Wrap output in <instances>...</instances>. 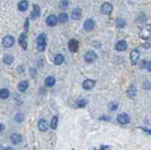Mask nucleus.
Returning a JSON list of instances; mask_svg holds the SVG:
<instances>
[{
	"mask_svg": "<svg viewBox=\"0 0 151 150\" xmlns=\"http://www.w3.org/2000/svg\"><path fill=\"white\" fill-rule=\"evenodd\" d=\"M46 46V35L42 33L37 38V50L39 52H43Z\"/></svg>",
	"mask_w": 151,
	"mask_h": 150,
	"instance_id": "obj_1",
	"label": "nucleus"
},
{
	"mask_svg": "<svg viewBox=\"0 0 151 150\" xmlns=\"http://www.w3.org/2000/svg\"><path fill=\"white\" fill-rule=\"evenodd\" d=\"M151 34V28H150V25H146L140 31V37L143 39V40H147L150 37Z\"/></svg>",
	"mask_w": 151,
	"mask_h": 150,
	"instance_id": "obj_2",
	"label": "nucleus"
},
{
	"mask_svg": "<svg viewBox=\"0 0 151 150\" xmlns=\"http://www.w3.org/2000/svg\"><path fill=\"white\" fill-rule=\"evenodd\" d=\"M140 57V51L138 48H134L130 53V62L132 65H136Z\"/></svg>",
	"mask_w": 151,
	"mask_h": 150,
	"instance_id": "obj_3",
	"label": "nucleus"
},
{
	"mask_svg": "<svg viewBox=\"0 0 151 150\" xmlns=\"http://www.w3.org/2000/svg\"><path fill=\"white\" fill-rule=\"evenodd\" d=\"M117 121L121 125H127L130 122V117L127 113H121L117 116Z\"/></svg>",
	"mask_w": 151,
	"mask_h": 150,
	"instance_id": "obj_4",
	"label": "nucleus"
},
{
	"mask_svg": "<svg viewBox=\"0 0 151 150\" xmlns=\"http://www.w3.org/2000/svg\"><path fill=\"white\" fill-rule=\"evenodd\" d=\"M19 44L20 46L23 48V50H26L28 49V38H26V35L25 33H22V34L19 36Z\"/></svg>",
	"mask_w": 151,
	"mask_h": 150,
	"instance_id": "obj_5",
	"label": "nucleus"
},
{
	"mask_svg": "<svg viewBox=\"0 0 151 150\" xmlns=\"http://www.w3.org/2000/svg\"><path fill=\"white\" fill-rule=\"evenodd\" d=\"M112 10H113V6L109 2H105L101 6V12L104 14H111L112 12Z\"/></svg>",
	"mask_w": 151,
	"mask_h": 150,
	"instance_id": "obj_6",
	"label": "nucleus"
},
{
	"mask_svg": "<svg viewBox=\"0 0 151 150\" xmlns=\"http://www.w3.org/2000/svg\"><path fill=\"white\" fill-rule=\"evenodd\" d=\"M68 47H69V49L76 53V52L78 51V47H79V44H78V41L76 40V39H71L69 41V43H68Z\"/></svg>",
	"mask_w": 151,
	"mask_h": 150,
	"instance_id": "obj_7",
	"label": "nucleus"
},
{
	"mask_svg": "<svg viewBox=\"0 0 151 150\" xmlns=\"http://www.w3.org/2000/svg\"><path fill=\"white\" fill-rule=\"evenodd\" d=\"M96 58H97V56H96V52L94 51H88L87 52V53L84 55V59L87 62H89V63H91V62H94V61H96Z\"/></svg>",
	"mask_w": 151,
	"mask_h": 150,
	"instance_id": "obj_8",
	"label": "nucleus"
},
{
	"mask_svg": "<svg viewBox=\"0 0 151 150\" xmlns=\"http://www.w3.org/2000/svg\"><path fill=\"white\" fill-rule=\"evenodd\" d=\"M2 44L5 47H11L14 44V38L10 35H7L4 37Z\"/></svg>",
	"mask_w": 151,
	"mask_h": 150,
	"instance_id": "obj_9",
	"label": "nucleus"
},
{
	"mask_svg": "<svg viewBox=\"0 0 151 150\" xmlns=\"http://www.w3.org/2000/svg\"><path fill=\"white\" fill-rule=\"evenodd\" d=\"M94 21L93 19H87L85 22H84V24H83V28H84L85 30L87 31H91V30H93L94 28Z\"/></svg>",
	"mask_w": 151,
	"mask_h": 150,
	"instance_id": "obj_10",
	"label": "nucleus"
},
{
	"mask_svg": "<svg viewBox=\"0 0 151 150\" xmlns=\"http://www.w3.org/2000/svg\"><path fill=\"white\" fill-rule=\"evenodd\" d=\"M40 12H41V10L39 8V6L36 4H33V12L30 13V19L31 20L37 19V18L40 16Z\"/></svg>",
	"mask_w": 151,
	"mask_h": 150,
	"instance_id": "obj_11",
	"label": "nucleus"
},
{
	"mask_svg": "<svg viewBox=\"0 0 151 150\" xmlns=\"http://www.w3.org/2000/svg\"><path fill=\"white\" fill-rule=\"evenodd\" d=\"M22 140H23V138H22V135L21 134L13 133L10 136V142H12L13 144H20Z\"/></svg>",
	"mask_w": 151,
	"mask_h": 150,
	"instance_id": "obj_12",
	"label": "nucleus"
},
{
	"mask_svg": "<svg viewBox=\"0 0 151 150\" xmlns=\"http://www.w3.org/2000/svg\"><path fill=\"white\" fill-rule=\"evenodd\" d=\"M96 85V80L94 79H86L84 82L82 83V87L84 88L85 90H91Z\"/></svg>",
	"mask_w": 151,
	"mask_h": 150,
	"instance_id": "obj_13",
	"label": "nucleus"
},
{
	"mask_svg": "<svg viewBox=\"0 0 151 150\" xmlns=\"http://www.w3.org/2000/svg\"><path fill=\"white\" fill-rule=\"evenodd\" d=\"M38 129L41 131H46L48 129V123L46 120L40 119L39 122H38Z\"/></svg>",
	"mask_w": 151,
	"mask_h": 150,
	"instance_id": "obj_14",
	"label": "nucleus"
},
{
	"mask_svg": "<svg viewBox=\"0 0 151 150\" xmlns=\"http://www.w3.org/2000/svg\"><path fill=\"white\" fill-rule=\"evenodd\" d=\"M116 50H118V51H125L127 48V42L125 40H121L119 41L118 43L116 44Z\"/></svg>",
	"mask_w": 151,
	"mask_h": 150,
	"instance_id": "obj_15",
	"label": "nucleus"
},
{
	"mask_svg": "<svg viewBox=\"0 0 151 150\" xmlns=\"http://www.w3.org/2000/svg\"><path fill=\"white\" fill-rule=\"evenodd\" d=\"M46 24L49 26V27H54V26L58 24V18H57L55 15H49L46 18Z\"/></svg>",
	"mask_w": 151,
	"mask_h": 150,
	"instance_id": "obj_16",
	"label": "nucleus"
},
{
	"mask_svg": "<svg viewBox=\"0 0 151 150\" xmlns=\"http://www.w3.org/2000/svg\"><path fill=\"white\" fill-rule=\"evenodd\" d=\"M72 19L73 20H78V19H80V17H81V10L79 9V8H76L73 10V12H72Z\"/></svg>",
	"mask_w": 151,
	"mask_h": 150,
	"instance_id": "obj_17",
	"label": "nucleus"
},
{
	"mask_svg": "<svg viewBox=\"0 0 151 150\" xmlns=\"http://www.w3.org/2000/svg\"><path fill=\"white\" fill-rule=\"evenodd\" d=\"M28 9V3L26 0H22V1L19 2L18 10H20V12H26Z\"/></svg>",
	"mask_w": 151,
	"mask_h": 150,
	"instance_id": "obj_18",
	"label": "nucleus"
},
{
	"mask_svg": "<svg viewBox=\"0 0 151 150\" xmlns=\"http://www.w3.org/2000/svg\"><path fill=\"white\" fill-rule=\"evenodd\" d=\"M28 80H24V81H21L20 83L18 84V90L20 92H26V90L28 88Z\"/></svg>",
	"mask_w": 151,
	"mask_h": 150,
	"instance_id": "obj_19",
	"label": "nucleus"
},
{
	"mask_svg": "<svg viewBox=\"0 0 151 150\" xmlns=\"http://www.w3.org/2000/svg\"><path fill=\"white\" fill-rule=\"evenodd\" d=\"M127 95L130 96V97H131V98H133V97L136 96V93H137V90H136V88L134 87L133 85H130V88L127 89Z\"/></svg>",
	"mask_w": 151,
	"mask_h": 150,
	"instance_id": "obj_20",
	"label": "nucleus"
},
{
	"mask_svg": "<svg viewBox=\"0 0 151 150\" xmlns=\"http://www.w3.org/2000/svg\"><path fill=\"white\" fill-rule=\"evenodd\" d=\"M64 62V57L62 54H57L54 58V63L56 65H60Z\"/></svg>",
	"mask_w": 151,
	"mask_h": 150,
	"instance_id": "obj_21",
	"label": "nucleus"
},
{
	"mask_svg": "<svg viewBox=\"0 0 151 150\" xmlns=\"http://www.w3.org/2000/svg\"><path fill=\"white\" fill-rule=\"evenodd\" d=\"M3 62L5 64H8V65H10L11 63L13 62V57L10 54H6L5 56L3 57Z\"/></svg>",
	"mask_w": 151,
	"mask_h": 150,
	"instance_id": "obj_22",
	"label": "nucleus"
},
{
	"mask_svg": "<svg viewBox=\"0 0 151 150\" xmlns=\"http://www.w3.org/2000/svg\"><path fill=\"white\" fill-rule=\"evenodd\" d=\"M55 82H56L55 77H47L46 78H45V80H44V84L46 85V86H48V87H52V86H54Z\"/></svg>",
	"mask_w": 151,
	"mask_h": 150,
	"instance_id": "obj_23",
	"label": "nucleus"
},
{
	"mask_svg": "<svg viewBox=\"0 0 151 150\" xmlns=\"http://www.w3.org/2000/svg\"><path fill=\"white\" fill-rule=\"evenodd\" d=\"M9 95H10V92H9V90H8V89L4 88V89L0 90V98L6 99V98L9 97Z\"/></svg>",
	"mask_w": 151,
	"mask_h": 150,
	"instance_id": "obj_24",
	"label": "nucleus"
},
{
	"mask_svg": "<svg viewBox=\"0 0 151 150\" xmlns=\"http://www.w3.org/2000/svg\"><path fill=\"white\" fill-rule=\"evenodd\" d=\"M68 20V15L67 13L65 12H62L59 15V18H58V21H60V23H66Z\"/></svg>",
	"mask_w": 151,
	"mask_h": 150,
	"instance_id": "obj_25",
	"label": "nucleus"
},
{
	"mask_svg": "<svg viewBox=\"0 0 151 150\" xmlns=\"http://www.w3.org/2000/svg\"><path fill=\"white\" fill-rule=\"evenodd\" d=\"M126 21H125L124 19H121V18H118V19L116 20V27L118 28H123L126 27Z\"/></svg>",
	"mask_w": 151,
	"mask_h": 150,
	"instance_id": "obj_26",
	"label": "nucleus"
},
{
	"mask_svg": "<svg viewBox=\"0 0 151 150\" xmlns=\"http://www.w3.org/2000/svg\"><path fill=\"white\" fill-rule=\"evenodd\" d=\"M58 122H59V118H58V116H54V117L52 118V120H51V124H50V126H51V129H57V126H58Z\"/></svg>",
	"mask_w": 151,
	"mask_h": 150,
	"instance_id": "obj_27",
	"label": "nucleus"
},
{
	"mask_svg": "<svg viewBox=\"0 0 151 150\" xmlns=\"http://www.w3.org/2000/svg\"><path fill=\"white\" fill-rule=\"evenodd\" d=\"M87 104V100L84 99V98H79L77 100V102H76V105L78 107V108H83L85 107Z\"/></svg>",
	"mask_w": 151,
	"mask_h": 150,
	"instance_id": "obj_28",
	"label": "nucleus"
},
{
	"mask_svg": "<svg viewBox=\"0 0 151 150\" xmlns=\"http://www.w3.org/2000/svg\"><path fill=\"white\" fill-rule=\"evenodd\" d=\"M24 119H25V115L23 114L22 112H19V113H17L14 117V120L17 123H22L23 121H24Z\"/></svg>",
	"mask_w": 151,
	"mask_h": 150,
	"instance_id": "obj_29",
	"label": "nucleus"
},
{
	"mask_svg": "<svg viewBox=\"0 0 151 150\" xmlns=\"http://www.w3.org/2000/svg\"><path fill=\"white\" fill-rule=\"evenodd\" d=\"M141 68H147V70L150 71V62L143 61L141 63Z\"/></svg>",
	"mask_w": 151,
	"mask_h": 150,
	"instance_id": "obj_30",
	"label": "nucleus"
},
{
	"mask_svg": "<svg viewBox=\"0 0 151 150\" xmlns=\"http://www.w3.org/2000/svg\"><path fill=\"white\" fill-rule=\"evenodd\" d=\"M117 108H118V104H117L116 102H112V103H109V111H116Z\"/></svg>",
	"mask_w": 151,
	"mask_h": 150,
	"instance_id": "obj_31",
	"label": "nucleus"
},
{
	"mask_svg": "<svg viewBox=\"0 0 151 150\" xmlns=\"http://www.w3.org/2000/svg\"><path fill=\"white\" fill-rule=\"evenodd\" d=\"M60 7L62 9H63V10H66V9L68 8V7H69V2H68L67 0H63V1L60 2Z\"/></svg>",
	"mask_w": 151,
	"mask_h": 150,
	"instance_id": "obj_32",
	"label": "nucleus"
},
{
	"mask_svg": "<svg viewBox=\"0 0 151 150\" xmlns=\"http://www.w3.org/2000/svg\"><path fill=\"white\" fill-rule=\"evenodd\" d=\"M5 129V126L3 125V124H0V132H2Z\"/></svg>",
	"mask_w": 151,
	"mask_h": 150,
	"instance_id": "obj_33",
	"label": "nucleus"
},
{
	"mask_svg": "<svg viewBox=\"0 0 151 150\" xmlns=\"http://www.w3.org/2000/svg\"><path fill=\"white\" fill-rule=\"evenodd\" d=\"M99 119L100 120H107V121H109V118L108 117V116H107V117H106V116H102V117H100Z\"/></svg>",
	"mask_w": 151,
	"mask_h": 150,
	"instance_id": "obj_34",
	"label": "nucleus"
},
{
	"mask_svg": "<svg viewBox=\"0 0 151 150\" xmlns=\"http://www.w3.org/2000/svg\"><path fill=\"white\" fill-rule=\"evenodd\" d=\"M28 19H26V30H28Z\"/></svg>",
	"mask_w": 151,
	"mask_h": 150,
	"instance_id": "obj_35",
	"label": "nucleus"
},
{
	"mask_svg": "<svg viewBox=\"0 0 151 150\" xmlns=\"http://www.w3.org/2000/svg\"><path fill=\"white\" fill-rule=\"evenodd\" d=\"M108 148H109V146H102L100 150H105V149H108Z\"/></svg>",
	"mask_w": 151,
	"mask_h": 150,
	"instance_id": "obj_36",
	"label": "nucleus"
},
{
	"mask_svg": "<svg viewBox=\"0 0 151 150\" xmlns=\"http://www.w3.org/2000/svg\"><path fill=\"white\" fill-rule=\"evenodd\" d=\"M3 150H13V148H11V147H6L5 149H3Z\"/></svg>",
	"mask_w": 151,
	"mask_h": 150,
	"instance_id": "obj_37",
	"label": "nucleus"
}]
</instances>
